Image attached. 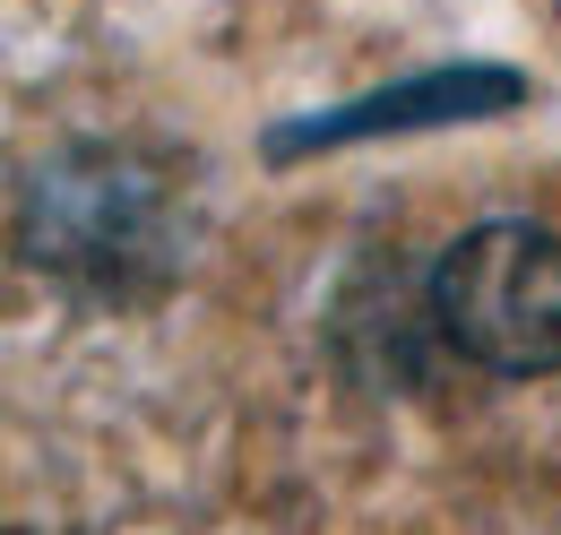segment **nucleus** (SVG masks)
Instances as JSON below:
<instances>
[{"instance_id": "obj_1", "label": "nucleus", "mask_w": 561, "mask_h": 535, "mask_svg": "<svg viewBox=\"0 0 561 535\" xmlns=\"http://www.w3.org/2000/svg\"><path fill=\"white\" fill-rule=\"evenodd\" d=\"M191 242L182 182L113 138H78L18 182V251L78 294H156Z\"/></svg>"}, {"instance_id": "obj_2", "label": "nucleus", "mask_w": 561, "mask_h": 535, "mask_svg": "<svg viewBox=\"0 0 561 535\" xmlns=\"http://www.w3.org/2000/svg\"><path fill=\"white\" fill-rule=\"evenodd\" d=\"M432 337L501 380L561 372V234L527 216L458 234L432 268Z\"/></svg>"}, {"instance_id": "obj_3", "label": "nucleus", "mask_w": 561, "mask_h": 535, "mask_svg": "<svg viewBox=\"0 0 561 535\" xmlns=\"http://www.w3.org/2000/svg\"><path fill=\"white\" fill-rule=\"evenodd\" d=\"M501 104H518V78H423V87H407V95H371V104H354V113H337V122H311L302 138H285L277 156H294V147H346V138L363 130H415V122H449V113H501Z\"/></svg>"}]
</instances>
